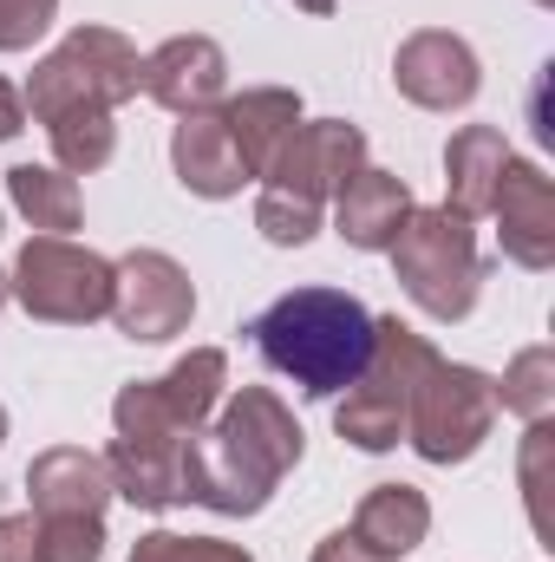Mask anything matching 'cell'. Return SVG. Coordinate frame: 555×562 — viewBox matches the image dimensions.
Listing matches in <instances>:
<instances>
[{
    "label": "cell",
    "instance_id": "6da1fadb",
    "mask_svg": "<svg viewBox=\"0 0 555 562\" xmlns=\"http://www.w3.org/2000/svg\"><path fill=\"white\" fill-rule=\"evenodd\" d=\"M307 431L269 386H242L216 406V419L183 438V504H203L216 517H256L269 510L275 484L301 464Z\"/></svg>",
    "mask_w": 555,
    "mask_h": 562
},
{
    "label": "cell",
    "instance_id": "7a4b0ae2",
    "mask_svg": "<svg viewBox=\"0 0 555 562\" xmlns=\"http://www.w3.org/2000/svg\"><path fill=\"white\" fill-rule=\"evenodd\" d=\"M249 334L269 373L294 380V393L340 400L373 353V307L347 288H294L249 321Z\"/></svg>",
    "mask_w": 555,
    "mask_h": 562
},
{
    "label": "cell",
    "instance_id": "3957f363",
    "mask_svg": "<svg viewBox=\"0 0 555 562\" xmlns=\"http://www.w3.org/2000/svg\"><path fill=\"white\" fill-rule=\"evenodd\" d=\"M438 360V347L406 327L399 314H373V353L360 367V380L340 393L333 406V431L353 445V451H399L406 445V406H412L424 367Z\"/></svg>",
    "mask_w": 555,
    "mask_h": 562
},
{
    "label": "cell",
    "instance_id": "277c9868",
    "mask_svg": "<svg viewBox=\"0 0 555 562\" xmlns=\"http://www.w3.org/2000/svg\"><path fill=\"white\" fill-rule=\"evenodd\" d=\"M144 92V59L138 46L112 26H72L26 79V112L39 125L66 119V112H118L125 99Z\"/></svg>",
    "mask_w": 555,
    "mask_h": 562
},
{
    "label": "cell",
    "instance_id": "5b68a950",
    "mask_svg": "<svg viewBox=\"0 0 555 562\" xmlns=\"http://www.w3.org/2000/svg\"><path fill=\"white\" fill-rule=\"evenodd\" d=\"M393 276L406 288L418 314L431 321H464L477 307V288H484V256H477V229L464 216H451L444 203L438 210H418L399 223L393 236Z\"/></svg>",
    "mask_w": 555,
    "mask_h": 562
},
{
    "label": "cell",
    "instance_id": "8992f818",
    "mask_svg": "<svg viewBox=\"0 0 555 562\" xmlns=\"http://www.w3.org/2000/svg\"><path fill=\"white\" fill-rule=\"evenodd\" d=\"M112 288H118V262H105L99 249H79L72 236H33L13 256L7 294L53 327H92L112 314Z\"/></svg>",
    "mask_w": 555,
    "mask_h": 562
},
{
    "label": "cell",
    "instance_id": "52a82bcc",
    "mask_svg": "<svg viewBox=\"0 0 555 562\" xmlns=\"http://www.w3.org/2000/svg\"><path fill=\"white\" fill-rule=\"evenodd\" d=\"M497 425V380L477 373V367H451V360H431L424 380H418L412 406H406V445H412L424 464H464L484 451Z\"/></svg>",
    "mask_w": 555,
    "mask_h": 562
},
{
    "label": "cell",
    "instance_id": "ba28073f",
    "mask_svg": "<svg viewBox=\"0 0 555 562\" xmlns=\"http://www.w3.org/2000/svg\"><path fill=\"white\" fill-rule=\"evenodd\" d=\"M190 314H196V281H190V269H183L177 256H163V249H132V256L118 262L112 321H118L125 340L163 347V340H177V334L190 327Z\"/></svg>",
    "mask_w": 555,
    "mask_h": 562
},
{
    "label": "cell",
    "instance_id": "9c48e42d",
    "mask_svg": "<svg viewBox=\"0 0 555 562\" xmlns=\"http://www.w3.org/2000/svg\"><path fill=\"white\" fill-rule=\"evenodd\" d=\"M393 86L418 112H464L477 99V86H484V66H477L471 40H457L444 26H418L393 53Z\"/></svg>",
    "mask_w": 555,
    "mask_h": 562
},
{
    "label": "cell",
    "instance_id": "30bf717a",
    "mask_svg": "<svg viewBox=\"0 0 555 562\" xmlns=\"http://www.w3.org/2000/svg\"><path fill=\"white\" fill-rule=\"evenodd\" d=\"M360 164H366V132H360V125H347V119H314V125H307V119H301L262 183L301 196V203H327V196H340V183H347Z\"/></svg>",
    "mask_w": 555,
    "mask_h": 562
},
{
    "label": "cell",
    "instance_id": "8fae6325",
    "mask_svg": "<svg viewBox=\"0 0 555 562\" xmlns=\"http://www.w3.org/2000/svg\"><path fill=\"white\" fill-rule=\"evenodd\" d=\"M490 216H497V243L517 269H530V276L555 269V183L543 177V164L510 150L497 196H490Z\"/></svg>",
    "mask_w": 555,
    "mask_h": 562
},
{
    "label": "cell",
    "instance_id": "7c38bea8",
    "mask_svg": "<svg viewBox=\"0 0 555 562\" xmlns=\"http://www.w3.org/2000/svg\"><path fill=\"white\" fill-rule=\"evenodd\" d=\"M144 92H150L163 112H177V119L216 112L223 92H229V53H223L209 33H177V40H163V46L144 59Z\"/></svg>",
    "mask_w": 555,
    "mask_h": 562
},
{
    "label": "cell",
    "instance_id": "4fadbf2b",
    "mask_svg": "<svg viewBox=\"0 0 555 562\" xmlns=\"http://www.w3.org/2000/svg\"><path fill=\"white\" fill-rule=\"evenodd\" d=\"M26 497H33V517H99L112 510V471L99 451L86 445H53L26 464Z\"/></svg>",
    "mask_w": 555,
    "mask_h": 562
},
{
    "label": "cell",
    "instance_id": "5bb4252c",
    "mask_svg": "<svg viewBox=\"0 0 555 562\" xmlns=\"http://www.w3.org/2000/svg\"><path fill=\"white\" fill-rule=\"evenodd\" d=\"M406 216H412V190L399 170H380V164H360L333 196V229L360 256H386Z\"/></svg>",
    "mask_w": 555,
    "mask_h": 562
},
{
    "label": "cell",
    "instance_id": "9a60e30c",
    "mask_svg": "<svg viewBox=\"0 0 555 562\" xmlns=\"http://www.w3.org/2000/svg\"><path fill=\"white\" fill-rule=\"evenodd\" d=\"M170 170H177V183H183L190 196H209V203L242 196V183H249L236 144L223 132V112H190V119H177V132H170Z\"/></svg>",
    "mask_w": 555,
    "mask_h": 562
},
{
    "label": "cell",
    "instance_id": "2e32d148",
    "mask_svg": "<svg viewBox=\"0 0 555 562\" xmlns=\"http://www.w3.org/2000/svg\"><path fill=\"white\" fill-rule=\"evenodd\" d=\"M294 125H301V92H287V86H256V92H236L223 105V132L236 144L249 183L269 177V164L281 157V144L294 138Z\"/></svg>",
    "mask_w": 555,
    "mask_h": 562
},
{
    "label": "cell",
    "instance_id": "e0dca14e",
    "mask_svg": "<svg viewBox=\"0 0 555 562\" xmlns=\"http://www.w3.org/2000/svg\"><path fill=\"white\" fill-rule=\"evenodd\" d=\"M503 164H510V138L497 125H457L451 144H444V210L464 216V223L490 216Z\"/></svg>",
    "mask_w": 555,
    "mask_h": 562
},
{
    "label": "cell",
    "instance_id": "ac0fdd59",
    "mask_svg": "<svg viewBox=\"0 0 555 562\" xmlns=\"http://www.w3.org/2000/svg\"><path fill=\"white\" fill-rule=\"evenodd\" d=\"M360 550H373L380 562H406L431 537V504L418 484H373L353 510V530H347Z\"/></svg>",
    "mask_w": 555,
    "mask_h": 562
},
{
    "label": "cell",
    "instance_id": "d6986e66",
    "mask_svg": "<svg viewBox=\"0 0 555 562\" xmlns=\"http://www.w3.org/2000/svg\"><path fill=\"white\" fill-rule=\"evenodd\" d=\"M105 471H112V491L138 510H177L183 504V438L163 445V438H112L105 451Z\"/></svg>",
    "mask_w": 555,
    "mask_h": 562
},
{
    "label": "cell",
    "instance_id": "ffe728a7",
    "mask_svg": "<svg viewBox=\"0 0 555 562\" xmlns=\"http://www.w3.org/2000/svg\"><path fill=\"white\" fill-rule=\"evenodd\" d=\"M7 203L39 229V236H72L86 216L79 177H66L59 164H13L7 170Z\"/></svg>",
    "mask_w": 555,
    "mask_h": 562
},
{
    "label": "cell",
    "instance_id": "44dd1931",
    "mask_svg": "<svg viewBox=\"0 0 555 562\" xmlns=\"http://www.w3.org/2000/svg\"><path fill=\"white\" fill-rule=\"evenodd\" d=\"M157 393H163L177 431H203V425L216 419L223 393H229V353H223V347H190V353L157 380Z\"/></svg>",
    "mask_w": 555,
    "mask_h": 562
},
{
    "label": "cell",
    "instance_id": "7402d4cb",
    "mask_svg": "<svg viewBox=\"0 0 555 562\" xmlns=\"http://www.w3.org/2000/svg\"><path fill=\"white\" fill-rule=\"evenodd\" d=\"M46 138H53V164H59L66 177H92V170L112 164L118 125H112V112H66V119L46 125Z\"/></svg>",
    "mask_w": 555,
    "mask_h": 562
},
{
    "label": "cell",
    "instance_id": "603a6c76",
    "mask_svg": "<svg viewBox=\"0 0 555 562\" xmlns=\"http://www.w3.org/2000/svg\"><path fill=\"white\" fill-rule=\"evenodd\" d=\"M497 406L503 413H517V419H550L555 413V353L550 347H523L510 367H503V380H497Z\"/></svg>",
    "mask_w": 555,
    "mask_h": 562
},
{
    "label": "cell",
    "instance_id": "cb8c5ba5",
    "mask_svg": "<svg viewBox=\"0 0 555 562\" xmlns=\"http://www.w3.org/2000/svg\"><path fill=\"white\" fill-rule=\"evenodd\" d=\"M112 425H118V438H163V445L190 438V431H177L170 406H163V393H157V380H132V386H118V400H112Z\"/></svg>",
    "mask_w": 555,
    "mask_h": 562
},
{
    "label": "cell",
    "instance_id": "d4e9b609",
    "mask_svg": "<svg viewBox=\"0 0 555 562\" xmlns=\"http://www.w3.org/2000/svg\"><path fill=\"white\" fill-rule=\"evenodd\" d=\"M256 229H262V243H275V249H301V243L320 236V203H301V196L262 183V196H256Z\"/></svg>",
    "mask_w": 555,
    "mask_h": 562
},
{
    "label": "cell",
    "instance_id": "484cf974",
    "mask_svg": "<svg viewBox=\"0 0 555 562\" xmlns=\"http://www.w3.org/2000/svg\"><path fill=\"white\" fill-rule=\"evenodd\" d=\"M125 562H256L242 543L223 537H177V530H144Z\"/></svg>",
    "mask_w": 555,
    "mask_h": 562
},
{
    "label": "cell",
    "instance_id": "4316f807",
    "mask_svg": "<svg viewBox=\"0 0 555 562\" xmlns=\"http://www.w3.org/2000/svg\"><path fill=\"white\" fill-rule=\"evenodd\" d=\"M39 562H105L99 517H39Z\"/></svg>",
    "mask_w": 555,
    "mask_h": 562
},
{
    "label": "cell",
    "instance_id": "83f0119b",
    "mask_svg": "<svg viewBox=\"0 0 555 562\" xmlns=\"http://www.w3.org/2000/svg\"><path fill=\"white\" fill-rule=\"evenodd\" d=\"M59 20V0H0V53H26Z\"/></svg>",
    "mask_w": 555,
    "mask_h": 562
},
{
    "label": "cell",
    "instance_id": "f1b7e54d",
    "mask_svg": "<svg viewBox=\"0 0 555 562\" xmlns=\"http://www.w3.org/2000/svg\"><path fill=\"white\" fill-rule=\"evenodd\" d=\"M0 562H39V517L33 510L0 517Z\"/></svg>",
    "mask_w": 555,
    "mask_h": 562
},
{
    "label": "cell",
    "instance_id": "f546056e",
    "mask_svg": "<svg viewBox=\"0 0 555 562\" xmlns=\"http://www.w3.org/2000/svg\"><path fill=\"white\" fill-rule=\"evenodd\" d=\"M307 562H380V557H373V550H360L347 530H333V537H320V543H314V557H307Z\"/></svg>",
    "mask_w": 555,
    "mask_h": 562
},
{
    "label": "cell",
    "instance_id": "4dcf8cb0",
    "mask_svg": "<svg viewBox=\"0 0 555 562\" xmlns=\"http://www.w3.org/2000/svg\"><path fill=\"white\" fill-rule=\"evenodd\" d=\"M20 132H26V99H20V92L0 79V144L20 138Z\"/></svg>",
    "mask_w": 555,
    "mask_h": 562
},
{
    "label": "cell",
    "instance_id": "1f68e13d",
    "mask_svg": "<svg viewBox=\"0 0 555 562\" xmlns=\"http://www.w3.org/2000/svg\"><path fill=\"white\" fill-rule=\"evenodd\" d=\"M294 7H301V13H314V20H327V13H333V0H294Z\"/></svg>",
    "mask_w": 555,
    "mask_h": 562
},
{
    "label": "cell",
    "instance_id": "d6a6232c",
    "mask_svg": "<svg viewBox=\"0 0 555 562\" xmlns=\"http://www.w3.org/2000/svg\"><path fill=\"white\" fill-rule=\"evenodd\" d=\"M0 445H7V406H0Z\"/></svg>",
    "mask_w": 555,
    "mask_h": 562
},
{
    "label": "cell",
    "instance_id": "836d02e7",
    "mask_svg": "<svg viewBox=\"0 0 555 562\" xmlns=\"http://www.w3.org/2000/svg\"><path fill=\"white\" fill-rule=\"evenodd\" d=\"M0 307H7V276H0Z\"/></svg>",
    "mask_w": 555,
    "mask_h": 562
},
{
    "label": "cell",
    "instance_id": "e575fe53",
    "mask_svg": "<svg viewBox=\"0 0 555 562\" xmlns=\"http://www.w3.org/2000/svg\"><path fill=\"white\" fill-rule=\"evenodd\" d=\"M536 7H555V0H536Z\"/></svg>",
    "mask_w": 555,
    "mask_h": 562
}]
</instances>
